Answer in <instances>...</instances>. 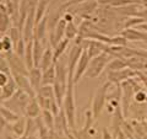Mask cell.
<instances>
[{"instance_id":"obj_1","label":"cell","mask_w":147,"mask_h":139,"mask_svg":"<svg viewBox=\"0 0 147 139\" xmlns=\"http://www.w3.org/2000/svg\"><path fill=\"white\" fill-rule=\"evenodd\" d=\"M112 61V55H110L108 52H103L99 55L94 58H91L90 64L87 67V70L85 73V78L88 79H96L98 78L100 74L103 73V70L107 68L108 63Z\"/></svg>"},{"instance_id":"obj_2","label":"cell","mask_w":147,"mask_h":139,"mask_svg":"<svg viewBox=\"0 0 147 139\" xmlns=\"http://www.w3.org/2000/svg\"><path fill=\"white\" fill-rule=\"evenodd\" d=\"M112 82H104L103 85H100L97 91H96V95L93 97V101H92V113H93V117L94 118H98L100 112L103 111L105 102H107V99H108V90Z\"/></svg>"},{"instance_id":"obj_3","label":"cell","mask_w":147,"mask_h":139,"mask_svg":"<svg viewBox=\"0 0 147 139\" xmlns=\"http://www.w3.org/2000/svg\"><path fill=\"white\" fill-rule=\"evenodd\" d=\"M5 58L7 61V64L10 67L11 73H16V74H22V75H30V69L27 68L26 63L24 61V58L18 57L15 52H7L5 53Z\"/></svg>"},{"instance_id":"obj_4","label":"cell","mask_w":147,"mask_h":139,"mask_svg":"<svg viewBox=\"0 0 147 139\" xmlns=\"http://www.w3.org/2000/svg\"><path fill=\"white\" fill-rule=\"evenodd\" d=\"M136 75V72L131 68H125L121 70H109L108 72V81L112 84L120 85L123 81H126L129 79L134 78Z\"/></svg>"},{"instance_id":"obj_5","label":"cell","mask_w":147,"mask_h":139,"mask_svg":"<svg viewBox=\"0 0 147 139\" xmlns=\"http://www.w3.org/2000/svg\"><path fill=\"white\" fill-rule=\"evenodd\" d=\"M90 55L87 53V50L84 49L81 53V57L79 58V62L76 64V68H75V73H74V82L77 84V82L80 81V79L85 75V73L87 70V67H88L90 64Z\"/></svg>"},{"instance_id":"obj_6","label":"cell","mask_w":147,"mask_h":139,"mask_svg":"<svg viewBox=\"0 0 147 139\" xmlns=\"http://www.w3.org/2000/svg\"><path fill=\"white\" fill-rule=\"evenodd\" d=\"M67 22L64 17L59 18L57 26L54 27V30L50 32V44L52 47H57V44L65 38V29H66Z\"/></svg>"},{"instance_id":"obj_7","label":"cell","mask_w":147,"mask_h":139,"mask_svg":"<svg viewBox=\"0 0 147 139\" xmlns=\"http://www.w3.org/2000/svg\"><path fill=\"white\" fill-rule=\"evenodd\" d=\"M12 76H13V79H15L18 89H21L25 92H27L31 97H36V91L33 90V87H32V85H31L28 76L22 75V74H16V73H13Z\"/></svg>"},{"instance_id":"obj_8","label":"cell","mask_w":147,"mask_h":139,"mask_svg":"<svg viewBox=\"0 0 147 139\" xmlns=\"http://www.w3.org/2000/svg\"><path fill=\"white\" fill-rule=\"evenodd\" d=\"M42 78H43V72L40 68L34 67L30 70L28 79H30V82L32 87H33V90L36 91V95L38 92V90L40 89V86H42Z\"/></svg>"},{"instance_id":"obj_9","label":"cell","mask_w":147,"mask_h":139,"mask_svg":"<svg viewBox=\"0 0 147 139\" xmlns=\"http://www.w3.org/2000/svg\"><path fill=\"white\" fill-rule=\"evenodd\" d=\"M98 1L97 0H85L84 3L80 5V7L77 9V12L80 14L82 17H88L93 14L96 10H97V5H98Z\"/></svg>"},{"instance_id":"obj_10","label":"cell","mask_w":147,"mask_h":139,"mask_svg":"<svg viewBox=\"0 0 147 139\" xmlns=\"http://www.w3.org/2000/svg\"><path fill=\"white\" fill-rule=\"evenodd\" d=\"M17 90V84L15 81V79L10 78V80L7 81V84L5 86L1 87V94H0V102H4V101L9 100L10 97H12V95L16 92Z\"/></svg>"},{"instance_id":"obj_11","label":"cell","mask_w":147,"mask_h":139,"mask_svg":"<svg viewBox=\"0 0 147 139\" xmlns=\"http://www.w3.org/2000/svg\"><path fill=\"white\" fill-rule=\"evenodd\" d=\"M123 122H124V114L121 112V108L120 106H117L115 110L113 112V128H114V133H113V138L117 139L119 132H120V128L123 126Z\"/></svg>"},{"instance_id":"obj_12","label":"cell","mask_w":147,"mask_h":139,"mask_svg":"<svg viewBox=\"0 0 147 139\" xmlns=\"http://www.w3.org/2000/svg\"><path fill=\"white\" fill-rule=\"evenodd\" d=\"M10 26V15L7 14L5 4L0 3V33L4 35Z\"/></svg>"},{"instance_id":"obj_13","label":"cell","mask_w":147,"mask_h":139,"mask_svg":"<svg viewBox=\"0 0 147 139\" xmlns=\"http://www.w3.org/2000/svg\"><path fill=\"white\" fill-rule=\"evenodd\" d=\"M47 29H48V18H47V16H44L42 20L36 25L33 38L39 40L40 42H43V40H45V35H47Z\"/></svg>"},{"instance_id":"obj_14","label":"cell","mask_w":147,"mask_h":139,"mask_svg":"<svg viewBox=\"0 0 147 139\" xmlns=\"http://www.w3.org/2000/svg\"><path fill=\"white\" fill-rule=\"evenodd\" d=\"M25 112H26V116L28 118H37L38 117V114L40 112V106L38 104V101H37V97H32L30 100L28 105H27L26 108H25Z\"/></svg>"},{"instance_id":"obj_15","label":"cell","mask_w":147,"mask_h":139,"mask_svg":"<svg viewBox=\"0 0 147 139\" xmlns=\"http://www.w3.org/2000/svg\"><path fill=\"white\" fill-rule=\"evenodd\" d=\"M43 53H44L43 42H40L39 40L33 38V61H34V67L39 68V64H40V61H42Z\"/></svg>"},{"instance_id":"obj_16","label":"cell","mask_w":147,"mask_h":139,"mask_svg":"<svg viewBox=\"0 0 147 139\" xmlns=\"http://www.w3.org/2000/svg\"><path fill=\"white\" fill-rule=\"evenodd\" d=\"M54 52H53V49L48 47V48H45L44 50V53H43V57H42V61H40V64H39V68L42 69V72L44 70H47L48 68H50L54 64Z\"/></svg>"},{"instance_id":"obj_17","label":"cell","mask_w":147,"mask_h":139,"mask_svg":"<svg viewBox=\"0 0 147 139\" xmlns=\"http://www.w3.org/2000/svg\"><path fill=\"white\" fill-rule=\"evenodd\" d=\"M121 36L125 37L127 41H142L144 38V32L139 29H124L121 31Z\"/></svg>"},{"instance_id":"obj_18","label":"cell","mask_w":147,"mask_h":139,"mask_svg":"<svg viewBox=\"0 0 147 139\" xmlns=\"http://www.w3.org/2000/svg\"><path fill=\"white\" fill-rule=\"evenodd\" d=\"M24 61L26 63L27 68L31 69L34 68V61H33V40H31L30 42L26 43V49H25V57Z\"/></svg>"},{"instance_id":"obj_19","label":"cell","mask_w":147,"mask_h":139,"mask_svg":"<svg viewBox=\"0 0 147 139\" xmlns=\"http://www.w3.org/2000/svg\"><path fill=\"white\" fill-rule=\"evenodd\" d=\"M48 3H49V0H39L38 4H37V6H36V15H34L36 25L45 16V11H47V7H48Z\"/></svg>"},{"instance_id":"obj_20","label":"cell","mask_w":147,"mask_h":139,"mask_svg":"<svg viewBox=\"0 0 147 139\" xmlns=\"http://www.w3.org/2000/svg\"><path fill=\"white\" fill-rule=\"evenodd\" d=\"M127 62L125 58H119V57H115L114 59H112L108 65H107V69L108 72L109 70H121V69H125L127 68Z\"/></svg>"},{"instance_id":"obj_21","label":"cell","mask_w":147,"mask_h":139,"mask_svg":"<svg viewBox=\"0 0 147 139\" xmlns=\"http://www.w3.org/2000/svg\"><path fill=\"white\" fill-rule=\"evenodd\" d=\"M55 76H57V73H55V65L53 64L50 68L43 72L42 85H53L55 81Z\"/></svg>"},{"instance_id":"obj_22","label":"cell","mask_w":147,"mask_h":139,"mask_svg":"<svg viewBox=\"0 0 147 139\" xmlns=\"http://www.w3.org/2000/svg\"><path fill=\"white\" fill-rule=\"evenodd\" d=\"M69 43H70V41H69L67 38H64L63 41H60L58 44H57V47H54V64L57 63L59 61V58L61 57V55L64 54V52H65V49L67 48V46Z\"/></svg>"},{"instance_id":"obj_23","label":"cell","mask_w":147,"mask_h":139,"mask_svg":"<svg viewBox=\"0 0 147 139\" xmlns=\"http://www.w3.org/2000/svg\"><path fill=\"white\" fill-rule=\"evenodd\" d=\"M42 119H43L44 124L47 126V128L49 129V131H53L54 126H55V116L52 113V111L50 110H43Z\"/></svg>"},{"instance_id":"obj_24","label":"cell","mask_w":147,"mask_h":139,"mask_svg":"<svg viewBox=\"0 0 147 139\" xmlns=\"http://www.w3.org/2000/svg\"><path fill=\"white\" fill-rule=\"evenodd\" d=\"M0 117L4 118L6 122H16L18 118V114H16L15 112H12V110L7 108V107H0Z\"/></svg>"},{"instance_id":"obj_25","label":"cell","mask_w":147,"mask_h":139,"mask_svg":"<svg viewBox=\"0 0 147 139\" xmlns=\"http://www.w3.org/2000/svg\"><path fill=\"white\" fill-rule=\"evenodd\" d=\"M77 36H79V27L74 22H67L65 29V38L71 41V40H76Z\"/></svg>"},{"instance_id":"obj_26","label":"cell","mask_w":147,"mask_h":139,"mask_svg":"<svg viewBox=\"0 0 147 139\" xmlns=\"http://www.w3.org/2000/svg\"><path fill=\"white\" fill-rule=\"evenodd\" d=\"M26 121H25V118H18L16 122H13L12 124V131L15 132V134H17L18 137H22L25 134L26 132Z\"/></svg>"},{"instance_id":"obj_27","label":"cell","mask_w":147,"mask_h":139,"mask_svg":"<svg viewBox=\"0 0 147 139\" xmlns=\"http://www.w3.org/2000/svg\"><path fill=\"white\" fill-rule=\"evenodd\" d=\"M146 22V20L144 17H136V16H130L129 18H126L125 22H124V29H131V27H137L141 24Z\"/></svg>"},{"instance_id":"obj_28","label":"cell","mask_w":147,"mask_h":139,"mask_svg":"<svg viewBox=\"0 0 147 139\" xmlns=\"http://www.w3.org/2000/svg\"><path fill=\"white\" fill-rule=\"evenodd\" d=\"M37 95L47 97V99H55L53 85H42L40 86V89L38 90V92H37Z\"/></svg>"},{"instance_id":"obj_29","label":"cell","mask_w":147,"mask_h":139,"mask_svg":"<svg viewBox=\"0 0 147 139\" xmlns=\"http://www.w3.org/2000/svg\"><path fill=\"white\" fill-rule=\"evenodd\" d=\"M9 37L11 38L12 43H13V47H15L18 41L22 38V32L17 26L16 27H11V29H9Z\"/></svg>"},{"instance_id":"obj_30","label":"cell","mask_w":147,"mask_h":139,"mask_svg":"<svg viewBox=\"0 0 147 139\" xmlns=\"http://www.w3.org/2000/svg\"><path fill=\"white\" fill-rule=\"evenodd\" d=\"M126 43H127V40L125 38V37H123V36L120 35V36L112 37V38H110L109 46H123V47H125Z\"/></svg>"},{"instance_id":"obj_31","label":"cell","mask_w":147,"mask_h":139,"mask_svg":"<svg viewBox=\"0 0 147 139\" xmlns=\"http://www.w3.org/2000/svg\"><path fill=\"white\" fill-rule=\"evenodd\" d=\"M1 42H3V47H4V52L7 53V52H11L12 48H13V43L11 38L9 36H4L1 38Z\"/></svg>"},{"instance_id":"obj_32","label":"cell","mask_w":147,"mask_h":139,"mask_svg":"<svg viewBox=\"0 0 147 139\" xmlns=\"http://www.w3.org/2000/svg\"><path fill=\"white\" fill-rule=\"evenodd\" d=\"M134 99L136 102H139V104H142V102H145V101L147 100V94L145 91H142V90H139L137 92H135V95H134Z\"/></svg>"},{"instance_id":"obj_33","label":"cell","mask_w":147,"mask_h":139,"mask_svg":"<svg viewBox=\"0 0 147 139\" xmlns=\"http://www.w3.org/2000/svg\"><path fill=\"white\" fill-rule=\"evenodd\" d=\"M10 75H9L7 73L5 72H0V89H1L3 86H5L7 84V81L10 80Z\"/></svg>"},{"instance_id":"obj_34","label":"cell","mask_w":147,"mask_h":139,"mask_svg":"<svg viewBox=\"0 0 147 139\" xmlns=\"http://www.w3.org/2000/svg\"><path fill=\"white\" fill-rule=\"evenodd\" d=\"M102 139H114L113 134H110L107 128H103V133H102Z\"/></svg>"},{"instance_id":"obj_35","label":"cell","mask_w":147,"mask_h":139,"mask_svg":"<svg viewBox=\"0 0 147 139\" xmlns=\"http://www.w3.org/2000/svg\"><path fill=\"white\" fill-rule=\"evenodd\" d=\"M139 75H140V76L142 78V80H144V81H145V84H146V86H147V78H145L144 75H141V74H139Z\"/></svg>"},{"instance_id":"obj_36","label":"cell","mask_w":147,"mask_h":139,"mask_svg":"<svg viewBox=\"0 0 147 139\" xmlns=\"http://www.w3.org/2000/svg\"><path fill=\"white\" fill-rule=\"evenodd\" d=\"M0 52H4V47H3V42L0 40Z\"/></svg>"},{"instance_id":"obj_37","label":"cell","mask_w":147,"mask_h":139,"mask_svg":"<svg viewBox=\"0 0 147 139\" xmlns=\"http://www.w3.org/2000/svg\"><path fill=\"white\" fill-rule=\"evenodd\" d=\"M21 139H25V137H22V138H21Z\"/></svg>"},{"instance_id":"obj_38","label":"cell","mask_w":147,"mask_h":139,"mask_svg":"<svg viewBox=\"0 0 147 139\" xmlns=\"http://www.w3.org/2000/svg\"><path fill=\"white\" fill-rule=\"evenodd\" d=\"M1 1H3V0H0V3H1Z\"/></svg>"}]
</instances>
